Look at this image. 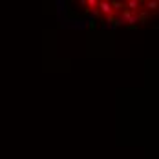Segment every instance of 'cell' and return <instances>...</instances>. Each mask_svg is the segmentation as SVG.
<instances>
[{
	"label": "cell",
	"mask_w": 159,
	"mask_h": 159,
	"mask_svg": "<svg viewBox=\"0 0 159 159\" xmlns=\"http://www.w3.org/2000/svg\"><path fill=\"white\" fill-rule=\"evenodd\" d=\"M97 9H99L101 15H104V18H106V16L115 15L113 9H111V4L108 2V0H101V2H97Z\"/></svg>",
	"instance_id": "1"
},
{
	"label": "cell",
	"mask_w": 159,
	"mask_h": 159,
	"mask_svg": "<svg viewBox=\"0 0 159 159\" xmlns=\"http://www.w3.org/2000/svg\"><path fill=\"white\" fill-rule=\"evenodd\" d=\"M143 9L144 11H148L150 15H156L159 9V4L157 0H148V2H143Z\"/></svg>",
	"instance_id": "2"
},
{
	"label": "cell",
	"mask_w": 159,
	"mask_h": 159,
	"mask_svg": "<svg viewBox=\"0 0 159 159\" xmlns=\"http://www.w3.org/2000/svg\"><path fill=\"white\" fill-rule=\"evenodd\" d=\"M92 15H95V16H101V13H99V9L95 7V9H92Z\"/></svg>",
	"instance_id": "3"
}]
</instances>
